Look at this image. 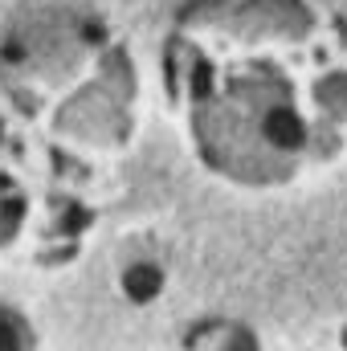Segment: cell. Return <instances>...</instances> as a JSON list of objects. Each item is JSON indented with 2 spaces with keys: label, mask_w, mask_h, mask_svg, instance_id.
<instances>
[{
  "label": "cell",
  "mask_w": 347,
  "mask_h": 351,
  "mask_svg": "<svg viewBox=\"0 0 347 351\" xmlns=\"http://www.w3.org/2000/svg\"><path fill=\"white\" fill-rule=\"evenodd\" d=\"M319 98H323L327 106H335V110H347V78H327V82L319 86Z\"/></svg>",
  "instance_id": "obj_4"
},
{
  "label": "cell",
  "mask_w": 347,
  "mask_h": 351,
  "mask_svg": "<svg viewBox=\"0 0 347 351\" xmlns=\"http://www.w3.org/2000/svg\"><path fill=\"white\" fill-rule=\"evenodd\" d=\"M261 135H265L274 147H298V143H302V123H298V114H294L290 106H274V110H265V119H261Z\"/></svg>",
  "instance_id": "obj_1"
},
{
  "label": "cell",
  "mask_w": 347,
  "mask_h": 351,
  "mask_svg": "<svg viewBox=\"0 0 347 351\" xmlns=\"http://www.w3.org/2000/svg\"><path fill=\"white\" fill-rule=\"evenodd\" d=\"M16 225H21V204L16 200H4L0 204V241H8L16 233Z\"/></svg>",
  "instance_id": "obj_5"
},
{
  "label": "cell",
  "mask_w": 347,
  "mask_h": 351,
  "mask_svg": "<svg viewBox=\"0 0 347 351\" xmlns=\"http://www.w3.org/2000/svg\"><path fill=\"white\" fill-rule=\"evenodd\" d=\"M29 343H33V335H29L25 319L0 306V351H8V348H29Z\"/></svg>",
  "instance_id": "obj_3"
},
{
  "label": "cell",
  "mask_w": 347,
  "mask_h": 351,
  "mask_svg": "<svg viewBox=\"0 0 347 351\" xmlns=\"http://www.w3.org/2000/svg\"><path fill=\"white\" fill-rule=\"evenodd\" d=\"M160 269L156 265H135V269H127V278H123V286H127V294L135 298V302H147V298H156L160 294Z\"/></svg>",
  "instance_id": "obj_2"
}]
</instances>
